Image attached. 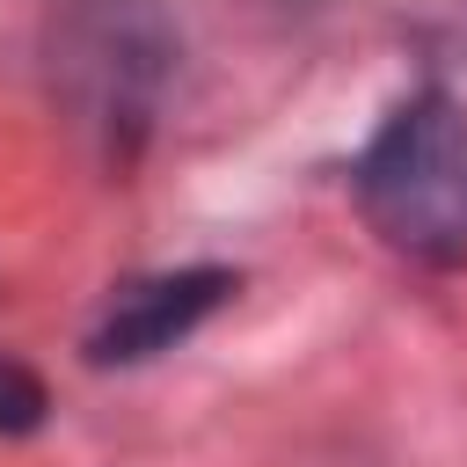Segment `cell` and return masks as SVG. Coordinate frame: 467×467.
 <instances>
[{"instance_id":"1","label":"cell","mask_w":467,"mask_h":467,"mask_svg":"<svg viewBox=\"0 0 467 467\" xmlns=\"http://www.w3.org/2000/svg\"><path fill=\"white\" fill-rule=\"evenodd\" d=\"M350 182L387 248L431 270L467 263V109L445 88L409 95L372 131Z\"/></svg>"},{"instance_id":"2","label":"cell","mask_w":467,"mask_h":467,"mask_svg":"<svg viewBox=\"0 0 467 467\" xmlns=\"http://www.w3.org/2000/svg\"><path fill=\"white\" fill-rule=\"evenodd\" d=\"M234 299V270H161V277H139L109 299V314L95 321L88 336V358L95 365H139V358H161L175 350L212 306Z\"/></svg>"},{"instance_id":"3","label":"cell","mask_w":467,"mask_h":467,"mask_svg":"<svg viewBox=\"0 0 467 467\" xmlns=\"http://www.w3.org/2000/svg\"><path fill=\"white\" fill-rule=\"evenodd\" d=\"M44 379L29 372V365H15V358H0V438H22V431H36L44 423Z\"/></svg>"}]
</instances>
